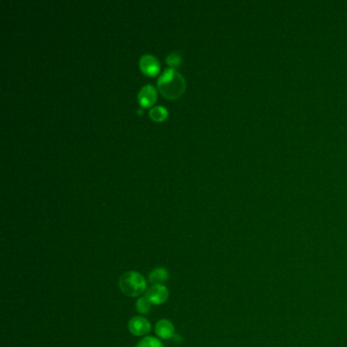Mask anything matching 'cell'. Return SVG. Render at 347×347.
Segmentation results:
<instances>
[{
  "instance_id": "6da1fadb",
  "label": "cell",
  "mask_w": 347,
  "mask_h": 347,
  "mask_svg": "<svg viewBox=\"0 0 347 347\" xmlns=\"http://www.w3.org/2000/svg\"><path fill=\"white\" fill-rule=\"evenodd\" d=\"M184 76L174 68H166L158 78V89L167 99H176L186 90Z\"/></svg>"
},
{
  "instance_id": "7a4b0ae2",
  "label": "cell",
  "mask_w": 347,
  "mask_h": 347,
  "mask_svg": "<svg viewBox=\"0 0 347 347\" xmlns=\"http://www.w3.org/2000/svg\"><path fill=\"white\" fill-rule=\"evenodd\" d=\"M120 288L124 296L136 298L146 292L147 281L138 272H126L120 279Z\"/></svg>"
},
{
  "instance_id": "3957f363",
  "label": "cell",
  "mask_w": 347,
  "mask_h": 347,
  "mask_svg": "<svg viewBox=\"0 0 347 347\" xmlns=\"http://www.w3.org/2000/svg\"><path fill=\"white\" fill-rule=\"evenodd\" d=\"M128 330L134 336L147 335L151 331V323L144 316H134L128 322Z\"/></svg>"
},
{
  "instance_id": "277c9868",
  "label": "cell",
  "mask_w": 347,
  "mask_h": 347,
  "mask_svg": "<svg viewBox=\"0 0 347 347\" xmlns=\"http://www.w3.org/2000/svg\"><path fill=\"white\" fill-rule=\"evenodd\" d=\"M144 296H147L152 304L159 306L168 300L169 292L164 285H152L147 289Z\"/></svg>"
},
{
  "instance_id": "5b68a950",
  "label": "cell",
  "mask_w": 347,
  "mask_h": 347,
  "mask_svg": "<svg viewBox=\"0 0 347 347\" xmlns=\"http://www.w3.org/2000/svg\"><path fill=\"white\" fill-rule=\"evenodd\" d=\"M140 68L144 74L148 76H155L160 70V64L154 55L146 54L140 57Z\"/></svg>"
},
{
  "instance_id": "8992f818",
  "label": "cell",
  "mask_w": 347,
  "mask_h": 347,
  "mask_svg": "<svg viewBox=\"0 0 347 347\" xmlns=\"http://www.w3.org/2000/svg\"><path fill=\"white\" fill-rule=\"evenodd\" d=\"M138 103L142 107H149L152 106L157 98V93L152 84L144 86L138 92Z\"/></svg>"
},
{
  "instance_id": "52a82bcc",
  "label": "cell",
  "mask_w": 347,
  "mask_h": 347,
  "mask_svg": "<svg viewBox=\"0 0 347 347\" xmlns=\"http://www.w3.org/2000/svg\"><path fill=\"white\" fill-rule=\"evenodd\" d=\"M155 331L160 338L169 339L174 335V326H173V324L169 320L163 319L156 324Z\"/></svg>"
},
{
  "instance_id": "ba28073f",
  "label": "cell",
  "mask_w": 347,
  "mask_h": 347,
  "mask_svg": "<svg viewBox=\"0 0 347 347\" xmlns=\"http://www.w3.org/2000/svg\"><path fill=\"white\" fill-rule=\"evenodd\" d=\"M169 279V273L165 268H156L154 269L149 276V281L153 285H164Z\"/></svg>"
},
{
  "instance_id": "9c48e42d",
  "label": "cell",
  "mask_w": 347,
  "mask_h": 347,
  "mask_svg": "<svg viewBox=\"0 0 347 347\" xmlns=\"http://www.w3.org/2000/svg\"><path fill=\"white\" fill-rule=\"evenodd\" d=\"M150 118L155 122H162L167 116V109L163 106H156L150 110Z\"/></svg>"
},
{
  "instance_id": "30bf717a",
  "label": "cell",
  "mask_w": 347,
  "mask_h": 347,
  "mask_svg": "<svg viewBox=\"0 0 347 347\" xmlns=\"http://www.w3.org/2000/svg\"><path fill=\"white\" fill-rule=\"evenodd\" d=\"M136 310L140 312V314H149L150 310H151V306H152V302L148 300L147 296H142V298H140L138 300H136Z\"/></svg>"
},
{
  "instance_id": "8fae6325",
  "label": "cell",
  "mask_w": 347,
  "mask_h": 347,
  "mask_svg": "<svg viewBox=\"0 0 347 347\" xmlns=\"http://www.w3.org/2000/svg\"><path fill=\"white\" fill-rule=\"evenodd\" d=\"M136 347H164L160 340L154 338L152 336H148L142 338Z\"/></svg>"
},
{
  "instance_id": "7c38bea8",
  "label": "cell",
  "mask_w": 347,
  "mask_h": 347,
  "mask_svg": "<svg viewBox=\"0 0 347 347\" xmlns=\"http://www.w3.org/2000/svg\"><path fill=\"white\" fill-rule=\"evenodd\" d=\"M166 62L170 66H178L182 64V56L180 54L173 52L170 53L167 57H166Z\"/></svg>"
}]
</instances>
